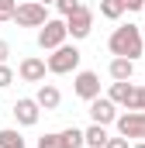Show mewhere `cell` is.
Masks as SVG:
<instances>
[{
  "instance_id": "cell-10",
  "label": "cell",
  "mask_w": 145,
  "mask_h": 148,
  "mask_svg": "<svg viewBox=\"0 0 145 148\" xmlns=\"http://www.w3.org/2000/svg\"><path fill=\"white\" fill-rule=\"evenodd\" d=\"M45 73H48V62L38 59V55L21 59V66H17V76H21L24 83H45Z\"/></svg>"
},
{
  "instance_id": "cell-5",
  "label": "cell",
  "mask_w": 145,
  "mask_h": 148,
  "mask_svg": "<svg viewBox=\"0 0 145 148\" xmlns=\"http://www.w3.org/2000/svg\"><path fill=\"white\" fill-rule=\"evenodd\" d=\"M72 93L79 97V100H97L100 97V76L97 73H90V69H79V73L72 76Z\"/></svg>"
},
{
  "instance_id": "cell-1",
  "label": "cell",
  "mask_w": 145,
  "mask_h": 148,
  "mask_svg": "<svg viewBox=\"0 0 145 148\" xmlns=\"http://www.w3.org/2000/svg\"><path fill=\"white\" fill-rule=\"evenodd\" d=\"M107 48L110 55H121V59H142L145 52V41H142V31L135 28V24H121V28H114L107 38Z\"/></svg>"
},
{
  "instance_id": "cell-27",
  "label": "cell",
  "mask_w": 145,
  "mask_h": 148,
  "mask_svg": "<svg viewBox=\"0 0 145 148\" xmlns=\"http://www.w3.org/2000/svg\"><path fill=\"white\" fill-rule=\"evenodd\" d=\"M135 148H145V141H142V145H135Z\"/></svg>"
},
{
  "instance_id": "cell-22",
  "label": "cell",
  "mask_w": 145,
  "mask_h": 148,
  "mask_svg": "<svg viewBox=\"0 0 145 148\" xmlns=\"http://www.w3.org/2000/svg\"><path fill=\"white\" fill-rule=\"evenodd\" d=\"M104 148H131V145H128L124 134H117V138H107V145H104Z\"/></svg>"
},
{
  "instance_id": "cell-21",
  "label": "cell",
  "mask_w": 145,
  "mask_h": 148,
  "mask_svg": "<svg viewBox=\"0 0 145 148\" xmlns=\"http://www.w3.org/2000/svg\"><path fill=\"white\" fill-rule=\"evenodd\" d=\"M10 83H14V69H10L7 62H0V90H7Z\"/></svg>"
},
{
  "instance_id": "cell-17",
  "label": "cell",
  "mask_w": 145,
  "mask_h": 148,
  "mask_svg": "<svg viewBox=\"0 0 145 148\" xmlns=\"http://www.w3.org/2000/svg\"><path fill=\"white\" fill-rule=\"evenodd\" d=\"M38 148H69V145H66V134L62 131H52V134L38 138Z\"/></svg>"
},
{
  "instance_id": "cell-16",
  "label": "cell",
  "mask_w": 145,
  "mask_h": 148,
  "mask_svg": "<svg viewBox=\"0 0 145 148\" xmlns=\"http://www.w3.org/2000/svg\"><path fill=\"white\" fill-rule=\"evenodd\" d=\"M28 141L21 138V131H14V127H0V148H24Z\"/></svg>"
},
{
  "instance_id": "cell-25",
  "label": "cell",
  "mask_w": 145,
  "mask_h": 148,
  "mask_svg": "<svg viewBox=\"0 0 145 148\" xmlns=\"http://www.w3.org/2000/svg\"><path fill=\"white\" fill-rule=\"evenodd\" d=\"M7 55H10V45H7V41L0 38V62H7Z\"/></svg>"
},
{
  "instance_id": "cell-20",
  "label": "cell",
  "mask_w": 145,
  "mask_h": 148,
  "mask_svg": "<svg viewBox=\"0 0 145 148\" xmlns=\"http://www.w3.org/2000/svg\"><path fill=\"white\" fill-rule=\"evenodd\" d=\"M17 14V0H0V21H14Z\"/></svg>"
},
{
  "instance_id": "cell-23",
  "label": "cell",
  "mask_w": 145,
  "mask_h": 148,
  "mask_svg": "<svg viewBox=\"0 0 145 148\" xmlns=\"http://www.w3.org/2000/svg\"><path fill=\"white\" fill-rule=\"evenodd\" d=\"M135 110H145V86H138V97H135Z\"/></svg>"
},
{
  "instance_id": "cell-9",
  "label": "cell",
  "mask_w": 145,
  "mask_h": 148,
  "mask_svg": "<svg viewBox=\"0 0 145 148\" xmlns=\"http://www.w3.org/2000/svg\"><path fill=\"white\" fill-rule=\"evenodd\" d=\"M14 117H17V124H21V127H35L38 117H41V103L31 100V97H21V100L14 103Z\"/></svg>"
},
{
  "instance_id": "cell-28",
  "label": "cell",
  "mask_w": 145,
  "mask_h": 148,
  "mask_svg": "<svg viewBox=\"0 0 145 148\" xmlns=\"http://www.w3.org/2000/svg\"><path fill=\"white\" fill-rule=\"evenodd\" d=\"M142 14H145V10H142Z\"/></svg>"
},
{
  "instance_id": "cell-18",
  "label": "cell",
  "mask_w": 145,
  "mask_h": 148,
  "mask_svg": "<svg viewBox=\"0 0 145 148\" xmlns=\"http://www.w3.org/2000/svg\"><path fill=\"white\" fill-rule=\"evenodd\" d=\"M62 134H66V145H69V148H83V145H86V134H83L79 127H66Z\"/></svg>"
},
{
  "instance_id": "cell-19",
  "label": "cell",
  "mask_w": 145,
  "mask_h": 148,
  "mask_svg": "<svg viewBox=\"0 0 145 148\" xmlns=\"http://www.w3.org/2000/svg\"><path fill=\"white\" fill-rule=\"evenodd\" d=\"M83 7V0H55V10L62 14V17H69V14H76Z\"/></svg>"
},
{
  "instance_id": "cell-12",
  "label": "cell",
  "mask_w": 145,
  "mask_h": 148,
  "mask_svg": "<svg viewBox=\"0 0 145 148\" xmlns=\"http://www.w3.org/2000/svg\"><path fill=\"white\" fill-rule=\"evenodd\" d=\"M35 100L41 103V110H59V103H62V93H59V86H55V83H38Z\"/></svg>"
},
{
  "instance_id": "cell-15",
  "label": "cell",
  "mask_w": 145,
  "mask_h": 148,
  "mask_svg": "<svg viewBox=\"0 0 145 148\" xmlns=\"http://www.w3.org/2000/svg\"><path fill=\"white\" fill-rule=\"evenodd\" d=\"M124 10H128L124 0H100V17H107V21H121Z\"/></svg>"
},
{
  "instance_id": "cell-11",
  "label": "cell",
  "mask_w": 145,
  "mask_h": 148,
  "mask_svg": "<svg viewBox=\"0 0 145 148\" xmlns=\"http://www.w3.org/2000/svg\"><path fill=\"white\" fill-rule=\"evenodd\" d=\"M110 100L117 103V107H124V110H135V97H138V86L131 83V79H124V83H110Z\"/></svg>"
},
{
  "instance_id": "cell-2",
  "label": "cell",
  "mask_w": 145,
  "mask_h": 148,
  "mask_svg": "<svg viewBox=\"0 0 145 148\" xmlns=\"http://www.w3.org/2000/svg\"><path fill=\"white\" fill-rule=\"evenodd\" d=\"M79 48L76 45H59L45 62H48V73H55V76H69V73H79Z\"/></svg>"
},
{
  "instance_id": "cell-7",
  "label": "cell",
  "mask_w": 145,
  "mask_h": 148,
  "mask_svg": "<svg viewBox=\"0 0 145 148\" xmlns=\"http://www.w3.org/2000/svg\"><path fill=\"white\" fill-rule=\"evenodd\" d=\"M66 28H69V38H72V41L90 38V31H93V10H90V7H79L76 14L66 17Z\"/></svg>"
},
{
  "instance_id": "cell-26",
  "label": "cell",
  "mask_w": 145,
  "mask_h": 148,
  "mask_svg": "<svg viewBox=\"0 0 145 148\" xmlns=\"http://www.w3.org/2000/svg\"><path fill=\"white\" fill-rule=\"evenodd\" d=\"M41 3H55V0H41Z\"/></svg>"
},
{
  "instance_id": "cell-13",
  "label": "cell",
  "mask_w": 145,
  "mask_h": 148,
  "mask_svg": "<svg viewBox=\"0 0 145 148\" xmlns=\"http://www.w3.org/2000/svg\"><path fill=\"white\" fill-rule=\"evenodd\" d=\"M107 73H110L114 83L131 79V76H135V59H121V55H114V59H110V66H107Z\"/></svg>"
},
{
  "instance_id": "cell-4",
  "label": "cell",
  "mask_w": 145,
  "mask_h": 148,
  "mask_svg": "<svg viewBox=\"0 0 145 148\" xmlns=\"http://www.w3.org/2000/svg\"><path fill=\"white\" fill-rule=\"evenodd\" d=\"M45 21H48V10H45L41 0H24V3H17V14H14V24H17V28H41Z\"/></svg>"
},
{
  "instance_id": "cell-8",
  "label": "cell",
  "mask_w": 145,
  "mask_h": 148,
  "mask_svg": "<svg viewBox=\"0 0 145 148\" xmlns=\"http://www.w3.org/2000/svg\"><path fill=\"white\" fill-rule=\"evenodd\" d=\"M117 134H124L128 141L131 138H145V110H128L117 117Z\"/></svg>"
},
{
  "instance_id": "cell-14",
  "label": "cell",
  "mask_w": 145,
  "mask_h": 148,
  "mask_svg": "<svg viewBox=\"0 0 145 148\" xmlns=\"http://www.w3.org/2000/svg\"><path fill=\"white\" fill-rule=\"evenodd\" d=\"M83 134H86V148H104V145H107V138H110L104 124H90Z\"/></svg>"
},
{
  "instance_id": "cell-3",
  "label": "cell",
  "mask_w": 145,
  "mask_h": 148,
  "mask_svg": "<svg viewBox=\"0 0 145 148\" xmlns=\"http://www.w3.org/2000/svg\"><path fill=\"white\" fill-rule=\"evenodd\" d=\"M66 38H69L66 17H48V21L38 28V48H45V52H55L59 45H66Z\"/></svg>"
},
{
  "instance_id": "cell-24",
  "label": "cell",
  "mask_w": 145,
  "mask_h": 148,
  "mask_svg": "<svg viewBox=\"0 0 145 148\" xmlns=\"http://www.w3.org/2000/svg\"><path fill=\"white\" fill-rule=\"evenodd\" d=\"M128 10H145V0H124Z\"/></svg>"
},
{
  "instance_id": "cell-6",
  "label": "cell",
  "mask_w": 145,
  "mask_h": 148,
  "mask_svg": "<svg viewBox=\"0 0 145 148\" xmlns=\"http://www.w3.org/2000/svg\"><path fill=\"white\" fill-rule=\"evenodd\" d=\"M86 114H90V121L93 124H117V103L110 100V97H97V100H90V107H86Z\"/></svg>"
}]
</instances>
